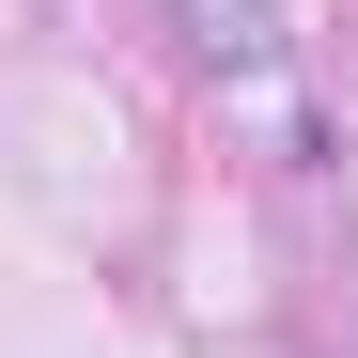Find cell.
Wrapping results in <instances>:
<instances>
[{
	"mask_svg": "<svg viewBox=\"0 0 358 358\" xmlns=\"http://www.w3.org/2000/svg\"><path fill=\"white\" fill-rule=\"evenodd\" d=\"M171 31H187V63H265V0H171Z\"/></svg>",
	"mask_w": 358,
	"mask_h": 358,
	"instance_id": "cell-1",
	"label": "cell"
}]
</instances>
